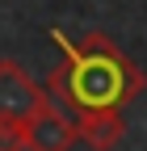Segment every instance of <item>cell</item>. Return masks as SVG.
Segmentation results:
<instances>
[{
  "label": "cell",
  "instance_id": "obj_1",
  "mask_svg": "<svg viewBox=\"0 0 147 151\" xmlns=\"http://www.w3.org/2000/svg\"><path fill=\"white\" fill-rule=\"evenodd\" d=\"M46 38L63 50V63L42 84L50 97L67 101L71 109H88V105H118V109H126L130 101L143 97L147 76L139 71V63L109 34L93 29L80 42H71L63 29H50Z\"/></svg>",
  "mask_w": 147,
  "mask_h": 151
},
{
  "label": "cell",
  "instance_id": "obj_2",
  "mask_svg": "<svg viewBox=\"0 0 147 151\" xmlns=\"http://www.w3.org/2000/svg\"><path fill=\"white\" fill-rule=\"evenodd\" d=\"M71 143H76V118L55 105V97L25 118V151H71Z\"/></svg>",
  "mask_w": 147,
  "mask_h": 151
},
{
  "label": "cell",
  "instance_id": "obj_3",
  "mask_svg": "<svg viewBox=\"0 0 147 151\" xmlns=\"http://www.w3.org/2000/svg\"><path fill=\"white\" fill-rule=\"evenodd\" d=\"M42 101H50V92L21 71V63L0 59V118H30Z\"/></svg>",
  "mask_w": 147,
  "mask_h": 151
},
{
  "label": "cell",
  "instance_id": "obj_4",
  "mask_svg": "<svg viewBox=\"0 0 147 151\" xmlns=\"http://www.w3.org/2000/svg\"><path fill=\"white\" fill-rule=\"evenodd\" d=\"M126 134V118L118 105H88L76 109V139L88 143L93 151H114Z\"/></svg>",
  "mask_w": 147,
  "mask_h": 151
},
{
  "label": "cell",
  "instance_id": "obj_5",
  "mask_svg": "<svg viewBox=\"0 0 147 151\" xmlns=\"http://www.w3.org/2000/svg\"><path fill=\"white\" fill-rule=\"evenodd\" d=\"M0 151H25V118H0Z\"/></svg>",
  "mask_w": 147,
  "mask_h": 151
}]
</instances>
